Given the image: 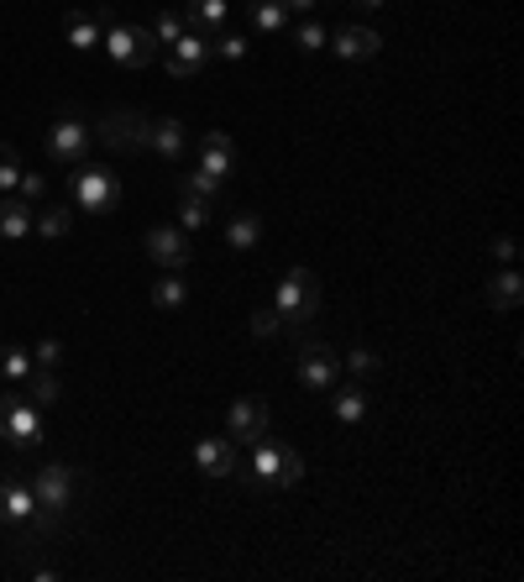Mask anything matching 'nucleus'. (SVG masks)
Wrapping results in <instances>:
<instances>
[{
    "instance_id": "nucleus-39",
    "label": "nucleus",
    "mask_w": 524,
    "mask_h": 582,
    "mask_svg": "<svg viewBox=\"0 0 524 582\" xmlns=\"http://www.w3.org/2000/svg\"><path fill=\"white\" fill-rule=\"evenodd\" d=\"M494 258L503 262V268H509V262L520 258V247H514V236H498V242H494Z\"/></svg>"
},
{
    "instance_id": "nucleus-12",
    "label": "nucleus",
    "mask_w": 524,
    "mask_h": 582,
    "mask_svg": "<svg viewBox=\"0 0 524 582\" xmlns=\"http://www.w3.org/2000/svg\"><path fill=\"white\" fill-rule=\"evenodd\" d=\"M226 436H232L236 446H258V441L267 436V399H258V394L236 399V405L226 409Z\"/></svg>"
},
{
    "instance_id": "nucleus-15",
    "label": "nucleus",
    "mask_w": 524,
    "mask_h": 582,
    "mask_svg": "<svg viewBox=\"0 0 524 582\" xmlns=\"http://www.w3.org/2000/svg\"><path fill=\"white\" fill-rule=\"evenodd\" d=\"M147 147H152L163 163H184V158H189V126L174 116L147 121Z\"/></svg>"
},
{
    "instance_id": "nucleus-3",
    "label": "nucleus",
    "mask_w": 524,
    "mask_h": 582,
    "mask_svg": "<svg viewBox=\"0 0 524 582\" xmlns=\"http://www.w3.org/2000/svg\"><path fill=\"white\" fill-rule=\"evenodd\" d=\"M299 478H304V457H299L294 446L267 441V436L252 446V488H258L262 498H273L278 488H294Z\"/></svg>"
},
{
    "instance_id": "nucleus-20",
    "label": "nucleus",
    "mask_w": 524,
    "mask_h": 582,
    "mask_svg": "<svg viewBox=\"0 0 524 582\" xmlns=\"http://www.w3.org/2000/svg\"><path fill=\"white\" fill-rule=\"evenodd\" d=\"M330 394H336V420H341V425H362V420H367V383L341 379Z\"/></svg>"
},
{
    "instance_id": "nucleus-29",
    "label": "nucleus",
    "mask_w": 524,
    "mask_h": 582,
    "mask_svg": "<svg viewBox=\"0 0 524 582\" xmlns=\"http://www.w3.org/2000/svg\"><path fill=\"white\" fill-rule=\"evenodd\" d=\"M252 22H258V32H284L289 27V5L284 0H252Z\"/></svg>"
},
{
    "instance_id": "nucleus-41",
    "label": "nucleus",
    "mask_w": 524,
    "mask_h": 582,
    "mask_svg": "<svg viewBox=\"0 0 524 582\" xmlns=\"http://www.w3.org/2000/svg\"><path fill=\"white\" fill-rule=\"evenodd\" d=\"M357 5H383V0H357Z\"/></svg>"
},
{
    "instance_id": "nucleus-27",
    "label": "nucleus",
    "mask_w": 524,
    "mask_h": 582,
    "mask_svg": "<svg viewBox=\"0 0 524 582\" xmlns=\"http://www.w3.org/2000/svg\"><path fill=\"white\" fill-rule=\"evenodd\" d=\"M184 195H200V200L221 205V200H226V178H215V174H204V169H195V174H184Z\"/></svg>"
},
{
    "instance_id": "nucleus-40",
    "label": "nucleus",
    "mask_w": 524,
    "mask_h": 582,
    "mask_svg": "<svg viewBox=\"0 0 524 582\" xmlns=\"http://www.w3.org/2000/svg\"><path fill=\"white\" fill-rule=\"evenodd\" d=\"M284 5H289V16H294V11H304V16H310V11H315L321 0H284Z\"/></svg>"
},
{
    "instance_id": "nucleus-24",
    "label": "nucleus",
    "mask_w": 524,
    "mask_h": 582,
    "mask_svg": "<svg viewBox=\"0 0 524 582\" xmlns=\"http://www.w3.org/2000/svg\"><path fill=\"white\" fill-rule=\"evenodd\" d=\"M210 221H215V205L178 189V226H184V232H200V226H210Z\"/></svg>"
},
{
    "instance_id": "nucleus-34",
    "label": "nucleus",
    "mask_w": 524,
    "mask_h": 582,
    "mask_svg": "<svg viewBox=\"0 0 524 582\" xmlns=\"http://www.w3.org/2000/svg\"><path fill=\"white\" fill-rule=\"evenodd\" d=\"M325 42H330V37H325L321 22H299V27H294V48H304V53H321Z\"/></svg>"
},
{
    "instance_id": "nucleus-31",
    "label": "nucleus",
    "mask_w": 524,
    "mask_h": 582,
    "mask_svg": "<svg viewBox=\"0 0 524 582\" xmlns=\"http://www.w3.org/2000/svg\"><path fill=\"white\" fill-rule=\"evenodd\" d=\"M247 325H252V336H258V342H278V336H289L278 310H252V321Z\"/></svg>"
},
{
    "instance_id": "nucleus-13",
    "label": "nucleus",
    "mask_w": 524,
    "mask_h": 582,
    "mask_svg": "<svg viewBox=\"0 0 524 582\" xmlns=\"http://www.w3.org/2000/svg\"><path fill=\"white\" fill-rule=\"evenodd\" d=\"M158 59H163V69H169L174 79H195L204 63H210V37H200V32H184L178 42H169V48L158 53Z\"/></svg>"
},
{
    "instance_id": "nucleus-35",
    "label": "nucleus",
    "mask_w": 524,
    "mask_h": 582,
    "mask_svg": "<svg viewBox=\"0 0 524 582\" xmlns=\"http://www.w3.org/2000/svg\"><path fill=\"white\" fill-rule=\"evenodd\" d=\"M210 53H221V59H247V42H241V37H236V32H215V37H210Z\"/></svg>"
},
{
    "instance_id": "nucleus-18",
    "label": "nucleus",
    "mask_w": 524,
    "mask_h": 582,
    "mask_svg": "<svg viewBox=\"0 0 524 582\" xmlns=\"http://www.w3.org/2000/svg\"><path fill=\"white\" fill-rule=\"evenodd\" d=\"M32 226H37L32 200H22L16 189H11V195H0V236H5V242H22V236H32Z\"/></svg>"
},
{
    "instance_id": "nucleus-36",
    "label": "nucleus",
    "mask_w": 524,
    "mask_h": 582,
    "mask_svg": "<svg viewBox=\"0 0 524 582\" xmlns=\"http://www.w3.org/2000/svg\"><path fill=\"white\" fill-rule=\"evenodd\" d=\"M59 362H63V342L42 336V342L32 347V368H59Z\"/></svg>"
},
{
    "instance_id": "nucleus-10",
    "label": "nucleus",
    "mask_w": 524,
    "mask_h": 582,
    "mask_svg": "<svg viewBox=\"0 0 524 582\" xmlns=\"http://www.w3.org/2000/svg\"><path fill=\"white\" fill-rule=\"evenodd\" d=\"M89 147H95V132H89L79 116H59L48 126V158L63 163V169H74V163H85Z\"/></svg>"
},
{
    "instance_id": "nucleus-22",
    "label": "nucleus",
    "mask_w": 524,
    "mask_h": 582,
    "mask_svg": "<svg viewBox=\"0 0 524 582\" xmlns=\"http://www.w3.org/2000/svg\"><path fill=\"white\" fill-rule=\"evenodd\" d=\"M262 236V215L258 210H236L232 221H226V242H232L236 252H252Z\"/></svg>"
},
{
    "instance_id": "nucleus-8",
    "label": "nucleus",
    "mask_w": 524,
    "mask_h": 582,
    "mask_svg": "<svg viewBox=\"0 0 524 582\" xmlns=\"http://www.w3.org/2000/svg\"><path fill=\"white\" fill-rule=\"evenodd\" d=\"M89 132H95V143L111 147V152H142L147 147V116H137V111H105Z\"/></svg>"
},
{
    "instance_id": "nucleus-6",
    "label": "nucleus",
    "mask_w": 524,
    "mask_h": 582,
    "mask_svg": "<svg viewBox=\"0 0 524 582\" xmlns=\"http://www.w3.org/2000/svg\"><path fill=\"white\" fill-rule=\"evenodd\" d=\"M0 441H5V451H37L42 446V414L32 399L22 394H0Z\"/></svg>"
},
{
    "instance_id": "nucleus-1",
    "label": "nucleus",
    "mask_w": 524,
    "mask_h": 582,
    "mask_svg": "<svg viewBox=\"0 0 524 582\" xmlns=\"http://www.w3.org/2000/svg\"><path fill=\"white\" fill-rule=\"evenodd\" d=\"M53 524H59V515H48V509L32 498V483L0 478V530H5V535H48Z\"/></svg>"
},
{
    "instance_id": "nucleus-21",
    "label": "nucleus",
    "mask_w": 524,
    "mask_h": 582,
    "mask_svg": "<svg viewBox=\"0 0 524 582\" xmlns=\"http://www.w3.org/2000/svg\"><path fill=\"white\" fill-rule=\"evenodd\" d=\"M63 32H68V42H74V53H89V48H100V11H68L63 16Z\"/></svg>"
},
{
    "instance_id": "nucleus-32",
    "label": "nucleus",
    "mask_w": 524,
    "mask_h": 582,
    "mask_svg": "<svg viewBox=\"0 0 524 582\" xmlns=\"http://www.w3.org/2000/svg\"><path fill=\"white\" fill-rule=\"evenodd\" d=\"M184 16L178 11H158V22H152V37H158V48H169V42H178L184 37Z\"/></svg>"
},
{
    "instance_id": "nucleus-11",
    "label": "nucleus",
    "mask_w": 524,
    "mask_h": 582,
    "mask_svg": "<svg viewBox=\"0 0 524 582\" xmlns=\"http://www.w3.org/2000/svg\"><path fill=\"white\" fill-rule=\"evenodd\" d=\"M147 258L158 262L163 273H184L195 262V242H189L184 226H152L147 232Z\"/></svg>"
},
{
    "instance_id": "nucleus-25",
    "label": "nucleus",
    "mask_w": 524,
    "mask_h": 582,
    "mask_svg": "<svg viewBox=\"0 0 524 582\" xmlns=\"http://www.w3.org/2000/svg\"><path fill=\"white\" fill-rule=\"evenodd\" d=\"M32 388V405H53L63 394V383H59V368H32L27 379H22Z\"/></svg>"
},
{
    "instance_id": "nucleus-37",
    "label": "nucleus",
    "mask_w": 524,
    "mask_h": 582,
    "mask_svg": "<svg viewBox=\"0 0 524 582\" xmlns=\"http://www.w3.org/2000/svg\"><path fill=\"white\" fill-rule=\"evenodd\" d=\"M347 368L357 373V379H373L378 373V351H367V347H351L347 351Z\"/></svg>"
},
{
    "instance_id": "nucleus-5",
    "label": "nucleus",
    "mask_w": 524,
    "mask_h": 582,
    "mask_svg": "<svg viewBox=\"0 0 524 582\" xmlns=\"http://www.w3.org/2000/svg\"><path fill=\"white\" fill-rule=\"evenodd\" d=\"M68 189H74V205L89 210V215H105V210H116V200H121L116 169H100V163H89V158L68 169Z\"/></svg>"
},
{
    "instance_id": "nucleus-23",
    "label": "nucleus",
    "mask_w": 524,
    "mask_h": 582,
    "mask_svg": "<svg viewBox=\"0 0 524 582\" xmlns=\"http://www.w3.org/2000/svg\"><path fill=\"white\" fill-rule=\"evenodd\" d=\"M520 299H524V278L514 268H503L494 284H488V305H494V310H520Z\"/></svg>"
},
{
    "instance_id": "nucleus-33",
    "label": "nucleus",
    "mask_w": 524,
    "mask_h": 582,
    "mask_svg": "<svg viewBox=\"0 0 524 582\" xmlns=\"http://www.w3.org/2000/svg\"><path fill=\"white\" fill-rule=\"evenodd\" d=\"M27 174L22 169V158H16V147H0V195H11L16 189V178Z\"/></svg>"
},
{
    "instance_id": "nucleus-30",
    "label": "nucleus",
    "mask_w": 524,
    "mask_h": 582,
    "mask_svg": "<svg viewBox=\"0 0 524 582\" xmlns=\"http://www.w3.org/2000/svg\"><path fill=\"white\" fill-rule=\"evenodd\" d=\"M32 373V351L27 347H0V379H11V383H22Z\"/></svg>"
},
{
    "instance_id": "nucleus-38",
    "label": "nucleus",
    "mask_w": 524,
    "mask_h": 582,
    "mask_svg": "<svg viewBox=\"0 0 524 582\" xmlns=\"http://www.w3.org/2000/svg\"><path fill=\"white\" fill-rule=\"evenodd\" d=\"M16 195L37 205L42 195H48V178H42V174H22V178H16Z\"/></svg>"
},
{
    "instance_id": "nucleus-14",
    "label": "nucleus",
    "mask_w": 524,
    "mask_h": 582,
    "mask_svg": "<svg viewBox=\"0 0 524 582\" xmlns=\"http://www.w3.org/2000/svg\"><path fill=\"white\" fill-rule=\"evenodd\" d=\"M195 462H200L204 478H232L241 467V446L232 436H200L195 441Z\"/></svg>"
},
{
    "instance_id": "nucleus-19",
    "label": "nucleus",
    "mask_w": 524,
    "mask_h": 582,
    "mask_svg": "<svg viewBox=\"0 0 524 582\" xmlns=\"http://www.w3.org/2000/svg\"><path fill=\"white\" fill-rule=\"evenodd\" d=\"M226 16H232V5H226V0H189L184 27L200 32V37H215V32H226Z\"/></svg>"
},
{
    "instance_id": "nucleus-9",
    "label": "nucleus",
    "mask_w": 524,
    "mask_h": 582,
    "mask_svg": "<svg viewBox=\"0 0 524 582\" xmlns=\"http://www.w3.org/2000/svg\"><path fill=\"white\" fill-rule=\"evenodd\" d=\"M32 498H37L48 515H68V509H74V467L42 462L32 472Z\"/></svg>"
},
{
    "instance_id": "nucleus-4",
    "label": "nucleus",
    "mask_w": 524,
    "mask_h": 582,
    "mask_svg": "<svg viewBox=\"0 0 524 582\" xmlns=\"http://www.w3.org/2000/svg\"><path fill=\"white\" fill-rule=\"evenodd\" d=\"M294 368H299V383H304V388L330 394V388L341 383V351L330 347L325 336L299 331V336H294Z\"/></svg>"
},
{
    "instance_id": "nucleus-26",
    "label": "nucleus",
    "mask_w": 524,
    "mask_h": 582,
    "mask_svg": "<svg viewBox=\"0 0 524 582\" xmlns=\"http://www.w3.org/2000/svg\"><path fill=\"white\" fill-rule=\"evenodd\" d=\"M68 226H74V205H37V232L42 236H53V242H59Z\"/></svg>"
},
{
    "instance_id": "nucleus-16",
    "label": "nucleus",
    "mask_w": 524,
    "mask_h": 582,
    "mask_svg": "<svg viewBox=\"0 0 524 582\" xmlns=\"http://www.w3.org/2000/svg\"><path fill=\"white\" fill-rule=\"evenodd\" d=\"M236 143L226 137V132H204L200 137V169L204 174H215V178H232L236 174Z\"/></svg>"
},
{
    "instance_id": "nucleus-28",
    "label": "nucleus",
    "mask_w": 524,
    "mask_h": 582,
    "mask_svg": "<svg viewBox=\"0 0 524 582\" xmlns=\"http://www.w3.org/2000/svg\"><path fill=\"white\" fill-rule=\"evenodd\" d=\"M184 299H189V284H184L178 273H163V278L152 284V305H158V310H178Z\"/></svg>"
},
{
    "instance_id": "nucleus-17",
    "label": "nucleus",
    "mask_w": 524,
    "mask_h": 582,
    "mask_svg": "<svg viewBox=\"0 0 524 582\" xmlns=\"http://www.w3.org/2000/svg\"><path fill=\"white\" fill-rule=\"evenodd\" d=\"M330 48H336V59L347 63H362V59H378L383 37L373 27H341L336 37H330Z\"/></svg>"
},
{
    "instance_id": "nucleus-2",
    "label": "nucleus",
    "mask_w": 524,
    "mask_h": 582,
    "mask_svg": "<svg viewBox=\"0 0 524 582\" xmlns=\"http://www.w3.org/2000/svg\"><path fill=\"white\" fill-rule=\"evenodd\" d=\"M325 294H321V278L310 273V268H289L284 273V284H278V315H284V331L289 336H299V331H310V321L321 315Z\"/></svg>"
},
{
    "instance_id": "nucleus-7",
    "label": "nucleus",
    "mask_w": 524,
    "mask_h": 582,
    "mask_svg": "<svg viewBox=\"0 0 524 582\" xmlns=\"http://www.w3.org/2000/svg\"><path fill=\"white\" fill-rule=\"evenodd\" d=\"M100 48H105L121 69H147V63L163 53L158 37H152V27H137V22H111L105 37H100Z\"/></svg>"
}]
</instances>
